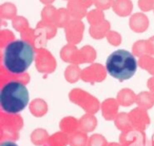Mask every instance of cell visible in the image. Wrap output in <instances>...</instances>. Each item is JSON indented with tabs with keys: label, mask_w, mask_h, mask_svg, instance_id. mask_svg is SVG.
<instances>
[{
	"label": "cell",
	"mask_w": 154,
	"mask_h": 146,
	"mask_svg": "<svg viewBox=\"0 0 154 146\" xmlns=\"http://www.w3.org/2000/svg\"><path fill=\"white\" fill-rule=\"evenodd\" d=\"M29 91L19 81H9L0 91V106L8 114H18L29 104Z\"/></svg>",
	"instance_id": "7a4b0ae2"
},
{
	"label": "cell",
	"mask_w": 154,
	"mask_h": 146,
	"mask_svg": "<svg viewBox=\"0 0 154 146\" xmlns=\"http://www.w3.org/2000/svg\"><path fill=\"white\" fill-rule=\"evenodd\" d=\"M0 146H18V145L12 141H5V142H2V143L0 144Z\"/></svg>",
	"instance_id": "277c9868"
},
{
	"label": "cell",
	"mask_w": 154,
	"mask_h": 146,
	"mask_svg": "<svg viewBox=\"0 0 154 146\" xmlns=\"http://www.w3.org/2000/svg\"><path fill=\"white\" fill-rule=\"evenodd\" d=\"M34 56V49L29 42L12 41L8 43L3 51V66L12 74H22L30 67Z\"/></svg>",
	"instance_id": "6da1fadb"
},
{
	"label": "cell",
	"mask_w": 154,
	"mask_h": 146,
	"mask_svg": "<svg viewBox=\"0 0 154 146\" xmlns=\"http://www.w3.org/2000/svg\"><path fill=\"white\" fill-rule=\"evenodd\" d=\"M106 67L107 72L113 78L125 81L132 78L133 75L136 73L137 61L130 52L118 49L108 57Z\"/></svg>",
	"instance_id": "3957f363"
}]
</instances>
